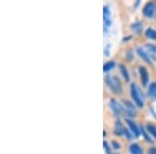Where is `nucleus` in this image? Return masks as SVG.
Here are the masks:
<instances>
[{
  "label": "nucleus",
  "instance_id": "nucleus-1",
  "mask_svg": "<svg viewBox=\"0 0 156 154\" xmlns=\"http://www.w3.org/2000/svg\"><path fill=\"white\" fill-rule=\"evenodd\" d=\"M105 83H106L108 89L114 94L121 95L123 93V87L119 77L115 76V75H107L105 77Z\"/></svg>",
  "mask_w": 156,
  "mask_h": 154
},
{
  "label": "nucleus",
  "instance_id": "nucleus-2",
  "mask_svg": "<svg viewBox=\"0 0 156 154\" xmlns=\"http://www.w3.org/2000/svg\"><path fill=\"white\" fill-rule=\"evenodd\" d=\"M130 94L133 99V102L137 105L138 107H144L145 102H144V96H143L142 91L140 90V88L137 87L135 83H132L130 85Z\"/></svg>",
  "mask_w": 156,
  "mask_h": 154
},
{
  "label": "nucleus",
  "instance_id": "nucleus-3",
  "mask_svg": "<svg viewBox=\"0 0 156 154\" xmlns=\"http://www.w3.org/2000/svg\"><path fill=\"white\" fill-rule=\"evenodd\" d=\"M115 135H124L125 138H129V140H131L133 138V134L131 133V131H130L126 126H124L122 122H121L120 120H117L115 121Z\"/></svg>",
  "mask_w": 156,
  "mask_h": 154
},
{
  "label": "nucleus",
  "instance_id": "nucleus-4",
  "mask_svg": "<svg viewBox=\"0 0 156 154\" xmlns=\"http://www.w3.org/2000/svg\"><path fill=\"white\" fill-rule=\"evenodd\" d=\"M108 105H109L110 109L112 110V113H114L117 117H121V116H123L125 113L123 104H121L119 101L114 99V98L109 99V103H108Z\"/></svg>",
  "mask_w": 156,
  "mask_h": 154
},
{
  "label": "nucleus",
  "instance_id": "nucleus-5",
  "mask_svg": "<svg viewBox=\"0 0 156 154\" xmlns=\"http://www.w3.org/2000/svg\"><path fill=\"white\" fill-rule=\"evenodd\" d=\"M155 13H156V5L154 2H147L145 4L144 9H143V14L146 18L151 19L155 16Z\"/></svg>",
  "mask_w": 156,
  "mask_h": 154
},
{
  "label": "nucleus",
  "instance_id": "nucleus-6",
  "mask_svg": "<svg viewBox=\"0 0 156 154\" xmlns=\"http://www.w3.org/2000/svg\"><path fill=\"white\" fill-rule=\"evenodd\" d=\"M123 107H124L125 113L129 117H134L136 115V109H135V106L133 105V103H131L128 100H124L123 101Z\"/></svg>",
  "mask_w": 156,
  "mask_h": 154
},
{
  "label": "nucleus",
  "instance_id": "nucleus-7",
  "mask_svg": "<svg viewBox=\"0 0 156 154\" xmlns=\"http://www.w3.org/2000/svg\"><path fill=\"white\" fill-rule=\"evenodd\" d=\"M143 48H144L146 53L148 54V56L150 57V59L156 62V45L149 43V44L144 45Z\"/></svg>",
  "mask_w": 156,
  "mask_h": 154
},
{
  "label": "nucleus",
  "instance_id": "nucleus-8",
  "mask_svg": "<svg viewBox=\"0 0 156 154\" xmlns=\"http://www.w3.org/2000/svg\"><path fill=\"white\" fill-rule=\"evenodd\" d=\"M125 122H126L128 129L131 131V133L133 134V136H135V138H138L140 134V128H138V126L136 125V123H135L134 121L130 120V119H126V120H125Z\"/></svg>",
  "mask_w": 156,
  "mask_h": 154
},
{
  "label": "nucleus",
  "instance_id": "nucleus-9",
  "mask_svg": "<svg viewBox=\"0 0 156 154\" xmlns=\"http://www.w3.org/2000/svg\"><path fill=\"white\" fill-rule=\"evenodd\" d=\"M138 73H140V81H142V84L144 87H147L149 84V73H148L147 69L145 67H138Z\"/></svg>",
  "mask_w": 156,
  "mask_h": 154
},
{
  "label": "nucleus",
  "instance_id": "nucleus-10",
  "mask_svg": "<svg viewBox=\"0 0 156 154\" xmlns=\"http://www.w3.org/2000/svg\"><path fill=\"white\" fill-rule=\"evenodd\" d=\"M136 53L138 54V56H140L143 60H145L147 64H151V63H152V60L150 59V57L148 56V54L146 53V51L144 50V48L143 47H137L136 48Z\"/></svg>",
  "mask_w": 156,
  "mask_h": 154
},
{
  "label": "nucleus",
  "instance_id": "nucleus-11",
  "mask_svg": "<svg viewBox=\"0 0 156 154\" xmlns=\"http://www.w3.org/2000/svg\"><path fill=\"white\" fill-rule=\"evenodd\" d=\"M119 69H120L121 76L124 78L125 81H126V82L129 81V80H130V75H129V72H128L126 66L123 65V64H120V65H119Z\"/></svg>",
  "mask_w": 156,
  "mask_h": 154
},
{
  "label": "nucleus",
  "instance_id": "nucleus-12",
  "mask_svg": "<svg viewBox=\"0 0 156 154\" xmlns=\"http://www.w3.org/2000/svg\"><path fill=\"white\" fill-rule=\"evenodd\" d=\"M129 152L131 154H144L142 147H140L138 144L133 143L129 146Z\"/></svg>",
  "mask_w": 156,
  "mask_h": 154
},
{
  "label": "nucleus",
  "instance_id": "nucleus-13",
  "mask_svg": "<svg viewBox=\"0 0 156 154\" xmlns=\"http://www.w3.org/2000/svg\"><path fill=\"white\" fill-rule=\"evenodd\" d=\"M148 93L152 99H156V82L150 83L149 88H148Z\"/></svg>",
  "mask_w": 156,
  "mask_h": 154
},
{
  "label": "nucleus",
  "instance_id": "nucleus-14",
  "mask_svg": "<svg viewBox=\"0 0 156 154\" xmlns=\"http://www.w3.org/2000/svg\"><path fill=\"white\" fill-rule=\"evenodd\" d=\"M115 67V63L114 62V60H108V62L105 63L104 66H103V71H104L105 73L109 72V71H112Z\"/></svg>",
  "mask_w": 156,
  "mask_h": 154
},
{
  "label": "nucleus",
  "instance_id": "nucleus-15",
  "mask_svg": "<svg viewBox=\"0 0 156 154\" xmlns=\"http://www.w3.org/2000/svg\"><path fill=\"white\" fill-rule=\"evenodd\" d=\"M145 34L148 39L150 40H156V30L153 28H147L145 31Z\"/></svg>",
  "mask_w": 156,
  "mask_h": 154
},
{
  "label": "nucleus",
  "instance_id": "nucleus-16",
  "mask_svg": "<svg viewBox=\"0 0 156 154\" xmlns=\"http://www.w3.org/2000/svg\"><path fill=\"white\" fill-rule=\"evenodd\" d=\"M142 28H143V23H142V22H140V21L133 23L132 26H131V29L135 32V34H138V32L142 30Z\"/></svg>",
  "mask_w": 156,
  "mask_h": 154
},
{
  "label": "nucleus",
  "instance_id": "nucleus-17",
  "mask_svg": "<svg viewBox=\"0 0 156 154\" xmlns=\"http://www.w3.org/2000/svg\"><path fill=\"white\" fill-rule=\"evenodd\" d=\"M147 130H148V132H149V134L156 140V127L155 126L151 125V124L147 125Z\"/></svg>",
  "mask_w": 156,
  "mask_h": 154
},
{
  "label": "nucleus",
  "instance_id": "nucleus-18",
  "mask_svg": "<svg viewBox=\"0 0 156 154\" xmlns=\"http://www.w3.org/2000/svg\"><path fill=\"white\" fill-rule=\"evenodd\" d=\"M142 132H143V135L145 136V138H146V140H147L148 142H150V141H151V138H150V136H149L150 134H148V133H147V131H146V130L144 129V127L142 128Z\"/></svg>",
  "mask_w": 156,
  "mask_h": 154
},
{
  "label": "nucleus",
  "instance_id": "nucleus-19",
  "mask_svg": "<svg viewBox=\"0 0 156 154\" xmlns=\"http://www.w3.org/2000/svg\"><path fill=\"white\" fill-rule=\"evenodd\" d=\"M103 146H104V149L106 150V152L109 154V151H110V148H109V146H108V144L106 142H103Z\"/></svg>",
  "mask_w": 156,
  "mask_h": 154
},
{
  "label": "nucleus",
  "instance_id": "nucleus-20",
  "mask_svg": "<svg viewBox=\"0 0 156 154\" xmlns=\"http://www.w3.org/2000/svg\"><path fill=\"white\" fill-rule=\"evenodd\" d=\"M112 146H114L115 149H120L121 148V145H120V144H118V142H115V141L112 142Z\"/></svg>",
  "mask_w": 156,
  "mask_h": 154
},
{
  "label": "nucleus",
  "instance_id": "nucleus-21",
  "mask_svg": "<svg viewBox=\"0 0 156 154\" xmlns=\"http://www.w3.org/2000/svg\"><path fill=\"white\" fill-rule=\"evenodd\" d=\"M149 154H156V147H152L149 149Z\"/></svg>",
  "mask_w": 156,
  "mask_h": 154
},
{
  "label": "nucleus",
  "instance_id": "nucleus-22",
  "mask_svg": "<svg viewBox=\"0 0 156 154\" xmlns=\"http://www.w3.org/2000/svg\"><path fill=\"white\" fill-rule=\"evenodd\" d=\"M109 154H114V153H109Z\"/></svg>",
  "mask_w": 156,
  "mask_h": 154
}]
</instances>
